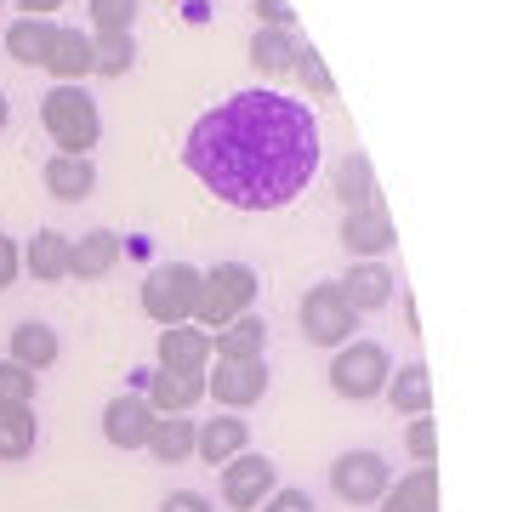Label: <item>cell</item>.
<instances>
[{
  "label": "cell",
  "instance_id": "obj_36",
  "mask_svg": "<svg viewBox=\"0 0 512 512\" xmlns=\"http://www.w3.org/2000/svg\"><path fill=\"white\" fill-rule=\"evenodd\" d=\"M18 268H23L18 239H12V234H0V291H12V279H18Z\"/></svg>",
  "mask_w": 512,
  "mask_h": 512
},
{
  "label": "cell",
  "instance_id": "obj_24",
  "mask_svg": "<svg viewBox=\"0 0 512 512\" xmlns=\"http://www.w3.org/2000/svg\"><path fill=\"white\" fill-rule=\"evenodd\" d=\"M143 450L160 461V467H177V461H188V456H194V421H188V416H154Z\"/></svg>",
  "mask_w": 512,
  "mask_h": 512
},
{
  "label": "cell",
  "instance_id": "obj_16",
  "mask_svg": "<svg viewBox=\"0 0 512 512\" xmlns=\"http://www.w3.org/2000/svg\"><path fill=\"white\" fill-rule=\"evenodd\" d=\"M120 262V234L114 228H92V234L69 239V279H103Z\"/></svg>",
  "mask_w": 512,
  "mask_h": 512
},
{
  "label": "cell",
  "instance_id": "obj_30",
  "mask_svg": "<svg viewBox=\"0 0 512 512\" xmlns=\"http://www.w3.org/2000/svg\"><path fill=\"white\" fill-rule=\"evenodd\" d=\"M86 12H92V35H131L137 0H86Z\"/></svg>",
  "mask_w": 512,
  "mask_h": 512
},
{
  "label": "cell",
  "instance_id": "obj_8",
  "mask_svg": "<svg viewBox=\"0 0 512 512\" xmlns=\"http://www.w3.org/2000/svg\"><path fill=\"white\" fill-rule=\"evenodd\" d=\"M279 490V467L256 450H239L234 461H222V501L234 512H256L268 495Z\"/></svg>",
  "mask_w": 512,
  "mask_h": 512
},
{
  "label": "cell",
  "instance_id": "obj_6",
  "mask_svg": "<svg viewBox=\"0 0 512 512\" xmlns=\"http://www.w3.org/2000/svg\"><path fill=\"white\" fill-rule=\"evenodd\" d=\"M296 313H302V336H308L313 348H342V342H353V330H359V313L348 308V296L336 291V279L313 285Z\"/></svg>",
  "mask_w": 512,
  "mask_h": 512
},
{
  "label": "cell",
  "instance_id": "obj_20",
  "mask_svg": "<svg viewBox=\"0 0 512 512\" xmlns=\"http://www.w3.org/2000/svg\"><path fill=\"white\" fill-rule=\"evenodd\" d=\"M382 512H439V467H416L399 484H387V495L376 501Z\"/></svg>",
  "mask_w": 512,
  "mask_h": 512
},
{
  "label": "cell",
  "instance_id": "obj_15",
  "mask_svg": "<svg viewBox=\"0 0 512 512\" xmlns=\"http://www.w3.org/2000/svg\"><path fill=\"white\" fill-rule=\"evenodd\" d=\"M160 365L205 376V365H211V330H200V325H165L160 330Z\"/></svg>",
  "mask_w": 512,
  "mask_h": 512
},
{
  "label": "cell",
  "instance_id": "obj_3",
  "mask_svg": "<svg viewBox=\"0 0 512 512\" xmlns=\"http://www.w3.org/2000/svg\"><path fill=\"white\" fill-rule=\"evenodd\" d=\"M256 291H262V279H256L251 262H217V268H205L200 274V302H194V325L222 330L228 319L251 313Z\"/></svg>",
  "mask_w": 512,
  "mask_h": 512
},
{
  "label": "cell",
  "instance_id": "obj_40",
  "mask_svg": "<svg viewBox=\"0 0 512 512\" xmlns=\"http://www.w3.org/2000/svg\"><path fill=\"white\" fill-rule=\"evenodd\" d=\"M0 6H12V0H0Z\"/></svg>",
  "mask_w": 512,
  "mask_h": 512
},
{
  "label": "cell",
  "instance_id": "obj_34",
  "mask_svg": "<svg viewBox=\"0 0 512 512\" xmlns=\"http://www.w3.org/2000/svg\"><path fill=\"white\" fill-rule=\"evenodd\" d=\"M251 6H256V23H262V29H296L291 0H251Z\"/></svg>",
  "mask_w": 512,
  "mask_h": 512
},
{
  "label": "cell",
  "instance_id": "obj_11",
  "mask_svg": "<svg viewBox=\"0 0 512 512\" xmlns=\"http://www.w3.org/2000/svg\"><path fill=\"white\" fill-rule=\"evenodd\" d=\"M148 427H154V404L143 393H114L103 404V439L114 450H143L148 444Z\"/></svg>",
  "mask_w": 512,
  "mask_h": 512
},
{
  "label": "cell",
  "instance_id": "obj_18",
  "mask_svg": "<svg viewBox=\"0 0 512 512\" xmlns=\"http://www.w3.org/2000/svg\"><path fill=\"white\" fill-rule=\"evenodd\" d=\"M393 285H399V279L387 274L382 262H353L348 274L336 279V291L348 296V308H353V313H370V308H382L387 296H393Z\"/></svg>",
  "mask_w": 512,
  "mask_h": 512
},
{
  "label": "cell",
  "instance_id": "obj_2",
  "mask_svg": "<svg viewBox=\"0 0 512 512\" xmlns=\"http://www.w3.org/2000/svg\"><path fill=\"white\" fill-rule=\"evenodd\" d=\"M40 126L57 143V154H92L103 137V114L86 86H52L40 97Z\"/></svg>",
  "mask_w": 512,
  "mask_h": 512
},
{
  "label": "cell",
  "instance_id": "obj_32",
  "mask_svg": "<svg viewBox=\"0 0 512 512\" xmlns=\"http://www.w3.org/2000/svg\"><path fill=\"white\" fill-rule=\"evenodd\" d=\"M40 393V376L35 370L12 365V359H0V404H35Z\"/></svg>",
  "mask_w": 512,
  "mask_h": 512
},
{
  "label": "cell",
  "instance_id": "obj_23",
  "mask_svg": "<svg viewBox=\"0 0 512 512\" xmlns=\"http://www.w3.org/2000/svg\"><path fill=\"white\" fill-rule=\"evenodd\" d=\"M12 365H23V370H52L57 365V330L52 325H40V319H23L18 330H12V353H6Z\"/></svg>",
  "mask_w": 512,
  "mask_h": 512
},
{
  "label": "cell",
  "instance_id": "obj_29",
  "mask_svg": "<svg viewBox=\"0 0 512 512\" xmlns=\"http://www.w3.org/2000/svg\"><path fill=\"white\" fill-rule=\"evenodd\" d=\"M131 63H137V40L131 35H92V74L120 80V74H131Z\"/></svg>",
  "mask_w": 512,
  "mask_h": 512
},
{
  "label": "cell",
  "instance_id": "obj_38",
  "mask_svg": "<svg viewBox=\"0 0 512 512\" xmlns=\"http://www.w3.org/2000/svg\"><path fill=\"white\" fill-rule=\"evenodd\" d=\"M63 0H18V12L23 18H46V12H57Z\"/></svg>",
  "mask_w": 512,
  "mask_h": 512
},
{
  "label": "cell",
  "instance_id": "obj_31",
  "mask_svg": "<svg viewBox=\"0 0 512 512\" xmlns=\"http://www.w3.org/2000/svg\"><path fill=\"white\" fill-rule=\"evenodd\" d=\"M291 74L308 86L313 97H336V80H330V69H325V57L313 52V46H296V63H291Z\"/></svg>",
  "mask_w": 512,
  "mask_h": 512
},
{
  "label": "cell",
  "instance_id": "obj_13",
  "mask_svg": "<svg viewBox=\"0 0 512 512\" xmlns=\"http://www.w3.org/2000/svg\"><path fill=\"white\" fill-rule=\"evenodd\" d=\"M342 245H348L353 256H365V262H376V256H387L393 245H399L393 217L382 211V200L359 205V211H348V217H342Z\"/></svg>",
  "mask_w": 512,
  "mask_h": 512
},
{
  "label": "cell",
  "instance_id": "obj_14",
  "mask_svg": "<svg viewBox=\"0 0 512 512\" xmlns=\"http://www.w3.org/2000/svg\"><path fill=\"white\" fill-rule=\"evenodd\" d=\"M40 69L52 74L57 86H80V80L92 74V35L57 23V35H52V46H46V63H40Z\"/></svg>",
  "mask_w": 512,
  "mask_h": 512
},
{
  "label": "cell",
  "instance_id": "obj_10",
  "mask_svg": "<svg viewBox=\"0 0 512 512\" xmlns=\"http://www.w3.org/2000/svg\"><path fill=\"white\" fill-rule=\"evenodd\" d=\"M143 399L154 404V416H188L205 399V376L154 365V370H143Z\"/></svg>",
  "mask_w": 512,
  "mask_h": 512
},
{
  "label": "cell",
  "instance_id": "obj_12",
  "mask_svg": "<svg viewBox=\"0 0 512 512\" xmlns=\"http://www.w3.org/2000/svg\"><path fill=\"white\" fill-rule=\"evenodd\" d=\"M239 450H251V421H239L234 410H222L211 421H194V456L205 467H222V461H234Z\"/></svg>",
  "mask_w": 512,
  "mask_h": 512
},
{
  "label": "cell",
  "instance_id": "obj_37",
  "mask_svg": "<svg viewBox=\"0 0 512 512\" xmlns=\"http://www.w3.org/2000/svg\"><path fill=\"white\" fill-rule=\"evenodd\" d=\"M160 512H217V507H211L200 490H171V495L160 501Z\"/></svg>",
  "mask_w": 512,
  "mask_h": 512
},
{
  "label": "cell",
  "instance_id": "obj_22",
  "mask_svg": "<svg viewBox=\"0 0 512 512\" xmlns=\"http://www.w3.org/2000/svg\"><path fill=\"white\" fill-rule=\"evenodd\" d=\"M23 268H29L40 285L69 279V234H63V228H35L29 251H23Z\"/></svg>",
  "mask_w": 512,
  "mask_h": 512
},
{
  "label": "cell",
  "instance_id": "obj_39",
  "mask_svg": "<svg viewBox=\"0 0 512 512\" xmlns=\"http://www.w3.org/2000/svg\"><path fill=\"white\" fill-rule=\"evenodd\" d=\"M6 120H12V103H6V92H0V131H6Z\"/></svg>",
  "mask_w": 512,
  "mask_h": 512
},
{
  "label": "cell",
  "instance_id": "obj_5",
  "mask_svg": "<svg viewBox=\"0 0 512 512\" xmlns=\"http://www.w3.org/2000/svg\"><path fill=\"white\" fill-rule=\"evenodd\" d=\"M194 302H200V268L188 262H165L143 279V313L154 325H194Z\"/></svg>",
  "mask_w": 512,
  "mask_h": 512
},
{
  "label": "cell",
  "instance_id": "obj_19",
  "mask_svg": "<svg viewBox=\"0 0 512 512\" xmlns=\"http://www.w3.org/2000/svg\"><path fill=\"white\" fill-rule=\"evenodd\" d=\"M211 353L217 359H262L268 353V319L262 313H239L211 336Z\"/></svg>",
  "mask_w": 512,
  "mask_h": 512
},
{
  "label": "cell",
  "instance_id": "obj_28",
  "mask_svg": "<svg viewBox=\"0 0 512 512\" xmlns=\"http://www.w3.org/2000/svg\"><path fill=\"white\" fill-rule=\"evenodd\" d=\"M52 35H57L52 18H18L12 29H6V52H12V63H23V69H40Z\"/></svg>",
  "mask_w": 512,
  "mask_h": 512
},
{
  "label": "cell",
  "instance_id": "obj_7",
  "mask_svg": "<svg viewBox=\"0 0 512 512\" xmlns=\"http://www.w3.org/2000/svg\"><path fill=\"white\" fill-rule=\"evenodd\" d=\"M387 484H393V473H387V461L376 450H342L330 461V490L348 507H376L387 495Z\"/></svg>",
  "mask_w": 512,
  "mask_h": 512
},
{
  "label": "cell",
  "instance_id": "obj_9",
  "mask_svg": "<svg viewBox=\"0 0 512 512\" xmlns=\"http://www.w3.org/2000/svg\"><path fill=\"white\" fill-rule=\"evenodd\" d=\"M268 359H217V376H205V393L222 404V410H251L262 393H268Z\"/></svg>",
  "mask_w": 512,
  "mask_h": 512
},
{
  "label": "cell",
  "instance_id": "obj_26",
  "mask_svg": "<svg viewBox=\"0 0 512 512\" xmlns=\"http://www.w3.org/2000/svg\"><path fill=\"white\" fill-rule=\"evenodd\" d=\"M296 46H302V40H296L291 29H256V35H251V69H256V74H268V80L291 74Z\"/></svg>",
  "mask_w": 512,
  "mask_h": 512
},
{
  "label": "cell",
  "instance_id": "obj_21",
  "mask_svg": "<svg viewBox=\"0 0 512 512\" xmlns=\"http://www.w3.org/2000/svg\"><path fill=\"white\" fill-rule=\"evenodd\" d=\"M40 177H46V194H57V200H86L97 188V165L92 154H52Z\"/></svg>",
  "mask_w": 512,
  "mask_h": 512
},
{
  "label": "cell",
  "instance_id": "obj_27",
  "mask_svg": "<svg viewBox=\"0 0 512 512\" xmlns=\"http://www.w3.org/2000/svg\"><path fill=\"white\" fill-rule=\"evenodd\" d=\"M336 200L348 205V211H359V205H376V165H370V154H342V165H336Z\"/></svg>",
  "mask_w": 512,
  "mask_h": 512
},
{
  "label": "cell",
  "instance_id": "obj_35",
  "mask_svg": "<svg viewBox=\"0 0 512 512\" xmlns=\"http://www.w3.org/2000/svg\"><path fill=\"white\" fill-rule=\"evenodd\" d=\"M262 512H313V495L308 490H291V484H279V490L262 501Z\"/></svg>",
  "mask_w": 512,
  "mask_h": 512
},
{
  "label": "cell",
  "instance_id": "obj_17",
  "mask_svg": "<svg viewBox=\"0 0 512 512\" xmlns=\"http://www.w3.org/2000/svg\"><path fill=\"white\" fill-rule=\"evenodd\" d=\"M382 399L399 410V416H427L433 410V370L421 365V359H410V365H399L393 376H387Z\"/></svg>",
  "mask_w": 512,
  "mask_h": 512
},
{
  "label": "cell",
  "instance_id": "obj_33",
  "mask_svg": "<svg viewBox=\"0 0 512 512\" xmlns=\"http://www.w3.org/2000/svg\"><path fill=\"white\" fill-rule=\"evenodd\" d=\"M404 444H410V456H416V467H433V456H439V433H433V421L416 416L410 421V433H404Z\"/></svg>",
  "mask_w": 512,
  "mask_h": 512
},
{
  "label": "cell",
  "instance_id": "obj_4",
  "mask_svg": "<svg viewBox=\"0 0 512 512\" xmlns=\"http://www.w3.org/2000/svg\"><path fill=\"white\" fill-rule=\"evenodd\" d=\"M387 376H393V359H387L382 342H342L336 359H330V387H336V399H382Z\"/></svg>",
  "mask_w": 512,
  "mask_h": 512
},
{
  "label": "cell",
  "instance_id": "obj_1",
  "mask_svg": "<svg viewBox=\"0 0 512 512\" xmlns=\"http://www.w3.org/2000/svg\"><path fill=\"white\" fill-rule=\"evenodd\" d=\"M183 165L228 211H285L319 171V120L302 97L251 86L188 126Z\"/></svg>",
  "mask_w": 512,
  "mask_h": 512
},
{
  "label": "cell",
  "instance_id": "obj_25",
  "mask_svg": "<svg viewBox=\"0 0 512 512\" xmlns=\"http://www.w3.org/2000/svg\"><path fill=\"white\" fill-rule=\"evenodd\" d=\"M35 439H40L35 404H0V461L35 456Z\"/></svg>",
  "mask_w": 512,
  "mask_h": 512
}]
</instances>
